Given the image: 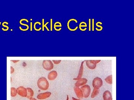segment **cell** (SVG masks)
Masks as SVG:
<instances>
[{
	"label": "cell",
	"mask_w": 134,
	"mask_h": 100,
	"mask_svg": "<svg viewBox=\"0 0 134 100\" xmlns=\"http://www.w3.org/2000/svg\"><path fill=\"white\" fill-rule=\"evenodd\" d=\"M37 85L38 88L41 90L46 91L49 86V82L46 78L42 77L40 78L37 81Z\"/></svg>",
	"instance_id": "obj_1"
},
{
	"label": "cell",
	"mask_w": 134,
	"mask_h": 100,
	"mask_svg": "<svg viewBox=\"0 0 134 100\" xmlns=\"http://www.w3.org/2000/svg\"><path fill=\"white\" fill-rule=\"evenodd\" d=\"M103 85V81L101 78L99 77H96L93 79L92 81V86L93 88L100 89Z\"/></svg>",
	"instance_id": "obj_2"
},
{
	"label": "cell",
	"mask_w": 134,
	"mask_h": 100,
	"mask_svg": "<svg viewBox=\"0 0 134 100\" xmlns=\"http://www.w3.org/2000/svg\"><path fill=\"white\" fill-rule=\"evenodd\" d=\"M80 89L83 92V97L88 98L91 93V89L90 86L88 85H85L82 86Z\"/></svg>",
	"instance_id": "obj_3"
},
{
	"label": "cell",
	"mask_w": 134,
	"mask_h": 100,
	"mask_svg": "<svg viewBox=\"0 0 134 100\" xmlns=\"http://www.w3.org/2000/svg\"><path fill=\"white\" fill-rule=\"evenodd\" d=\"M42 65L44 68L48 71H50L53 69V64L50 60H44Z\"/></svg>",
	"instance_id": "obj_4"
},
{
	"label": "cell",
	"mask_w": 134,
	"mask_h": 100,
	"mask_svg": "<svg viewBox=\"0 0 134 100\" xmlns=\"http://www.w3.org/2000/svg\"><path fill=\"white\" fill-rule=\"evenodd\" d=\"M17 91L19 95L23 97H26L27 96V88L23 87H20L17 88Z\"/></svg>",
	"instance_id": "obj_5"
},
{
	"label": "cell",
	"mask_w": 134,
	"mask_h": 100,
	"mask_svg": "<svg viewBox=\"0 0 134 100\" xmlns=\"http://www.w3.org/2000/svg\"><path fill=\"white\" fill-rule=\"evenodd\" d=\"M74 91L75 93L76 96L78 98L80 99L83 97V92L80 88L78 87L74 86Z\"/></svg>",
	"instance_id": "obj_6"
},
{
	"label": "cell",
	"mask_w": 134,
	"mask_h": 100,
	"mask_svg": "<svg viewBox=\"0 0 134 100\" xmlns=\"http://www.w3.org/2000/svg\"><path fill=\"white\" fill-rule=\"evenodd\" d=\"M51 93L50 92H46L40 93L37 96V98L40 100L45 99L49 98L51 95Z\"/></svg>",
	"instance_id": "obj_7"
},
{
	"label": "cell",
	"mask_w": 134,
	"mask_h": 100,
	"mask_svg": "<svg viewBox=\"0 0 134 100\" xmlns=\"http://www.w3.org/2000/svg\"><path fill=\"white\" fill-rule=\"evenodd\" d=\"M87 82L88 80L87 79L84 78H82L80 79L77 80V82H76L74 84V85L76 87H79L80 86H82L86 85Z\"/></svg>",
	"instance_id": "obj_8"
},
{
	"label": "cell",
	"mask_w": 134,
	"mask_h": 100,
	"mask_svg": "<svg viewBox=\"0 0 134 100\" xmlns=\"http://www.w3.org/2000/svg\"><path fill=\"white\" fill-rule=\"evenodd\" d=\"M85 61H83L82 62L81 64L80 65V68L79 70V74H78V76L75 78H74L73 79L74 80H78L82 78V77L83 76V63L85 62Z\"/></svg>",
	"instance_id": "obj_9"
},
{
	"label": "cell",
	"mask_w": 134,
	"mask_h": 100,
	"mask_svg": "<svg viewBox=\"0 0 134 100\" xmlns=\"http://www.w3.org/2000/svg\"><path fill=\"white\" fill-rule=\"evenodd\" d=\"M57 73L55 70H53L49 72L48 75V78L49 80H53L56 79L57 76Z\"/></svg>",
	"instance_id": "obj_10"
},
{
	"label": "cell",
	"mask_w": 134,
	"mask_h": 100,
	"mask_svg": "<svg viewBox=\"0 0 134 100\" xmlns=\"http://www.w3.org/2000/svg\"><path fill=\"white\" fill-rule=\"evenodd\" d=\"M104 100H112V95L110 91H106L103 94Z\"/></svg>",
	"instance_id": "obj_11"
},
{
	"label": "cell",
	"mask_w": 134,
	"mask_h": 100,
	"mask_svg": "<svg viewBox=\"0 0 134 100\" xmlns=\"http://www.w3.org/2000/svg\"><path fill=\"white\" fill-rule=\"evenodd\" d=\"M27 96L26 97L30 99L32 98L34 96V92L33 90L30 87H27Z\"/></svg>",
	"instance_id": "obj_12"
},
{
	"label": "cell",
	"mask_w": 134,
	"mask_h": 100,
	"mask_svg": "<svg viewBox=\"0 0 134 100\" xmlns=\"http://www.w3.org/2000/svg\"><path fill=\"white\" fill-rule=\"evenodd\" d=\"M86 61V65L88 68L90 69H92V70H93L96 68L97 64L91 63L89 62V60H87V61Z\"/></svg>",
	"instance_id": "obj_13"
},
{
	"label": "cell",
	"mask_w": 134,
	"mask_h": 100,
	"mask_svg": "<svg viewBox=\"0 0 134 100\" xmlns=\"http://www.w3.org/2000/svg\"><path fill=\"white\" fill-rule=\"evenodd\" d=\"M100 89H97L94 88L93 91L92 92V93L91 95V98H95L96 96L98 95L100 93Z\"/></svg>",
	"instance_id": "obj_14"
},
{
	"label": "cell",
	"mask_w": 134,
	"mask_h": 100,
	"mask_svg": "<svg viewBox=\"0 0 134 100\" xmlns=\"http://www.w3.org/2000/svg\"><path fill=\"white\" fill-rule=\"evenodd\" d=\"M106 82L110 85H112V75L108 76L105 79Z\"/></svg>",
	"instance_id": "obj_15"
},
{
	"label": "cell",
	"mask_w": 134,
	"mask_h": 100,
	"mask_svg": "<svg viewBox=\"0 0 134 100\" xmlns=\"http://www.w3.org/2000/svg\"><path fill=\"white\" fill-rule=\"evenodd\" d=\"M17 89L15 87H12L11 88V96L12 97H14L17 96Z\"/></svg>",
	"instance_id": "obj_16"
},
{
	"label": "cell",
	"mask_w": 134,
	"mask_h": 100,
	"mask_svg": "<svg viewBox=\"0 0 134 100\" xmlns=\"http://www.w3.org/2000/svg\"><path fill=\"white\" fill-rule=\"evenodd\" d=\"M87 25L86 22H85L84 25H82V22H80V23L79 25V28L80 30L82 31H85L86 30H87V28H85L84 29H83L82 28V27H87Z\"/></svg>",
	"instance_id": "obj_17"
},
{
	"label": "cell",
	"mask_w": 134,
	"mask_h": 100,
	"mask_svg": "<svg viewBox=\"0 0 134 100\" xmlns=\"http://www.w3.org/2000/svg\"><path fill=\"white\" fill-rule=\"evenodd\" d=\"M37 24H39V25H41V23L40 22H35L34 25V30H36V31H40V30L42 29V27H40L39 29H37L36 28V25Z\"/></svg>",
	"instance_id": "obj_18"
},
{
	"label": "cell",
	"mask_w": 134,
	"mask_h": 100,
	"mask_svg": "<svg viewBox=\"0 0 134 100\" xmlns=\"http://www.w3.org/2000/svg\"><path fill=\"white\" fill-rule=\"evenodd\" d=\"M70 22L69 20L68 21V23H67V26H68V29L69 30H70V31H74L78 29V27L76 26L75 27V28L74 29H72L70 28V27H69V23Z\"/></svg>",
	"instance_id": "obj_19"
},
{
	"label": "cell",
	"mask_w": 134,
	"mask_h": 100,
	"mask_svg": "<svg viewBox=\"0 0 134 100\" xmlns=\"http://www.w3.org/2000/svg\"><path fill=\"white\" fill-rule=\"evenodd\" d=\"M98 24H101V25H102V22H97L96 23V25L98 27H100V30L99 31H101L102 30V29H103V27H102V26H101V25H98Z\"/></svg>",
	"instance_id": "obj_20"
},
{
	"label": "cell",
	"mask_w": 134,
	"mask_h": 100,
	"mask_svg": "<svg viewBox=\"0 0 134 100\" xmlns=\"http://www.w3.org/2000/svg\"><path fill=\"white\" fill-rule=\"evenodd\" d=\"M89 62L91 63L97 64L101 62V60H89Z\"/></svg>",
	"instance_id": "obj_21"
},
{
	"label": "cell",
	"mask_w": 134,
	"mask_h": 100,
	"mask_svg": "<svg viewBox=\"0 0 134 100\" xmlns=\"http://www.w3.org/2000/svg\"><path fill=\"white\" fill-rule=\"evenodd\" d=\"M5 23H6L7 25H8V23L6 22H3L2 23V26H3L4 27H6V31H7V30H8V29H9V27L8 26L5 25H4Z\"/></svg>",
	"instance_id": "obj_22"
},
{
	"label": "cell",
	"mask_w": 134,
	"mask_h": 100,
	"mask_svg": "<svg viewBox=\"0 0 134 100\" xmlns=\"http://www.w3.org/2000/svg\"><path fill=\"white\" fill-rule=\"evenodd\" d=\"M54 63L56 65L59 64L61 62V60H53Z\"/></svg>",
	"instance_id": "obj_23"
},
{
	"label": "cell",
	"mask_w": 134,
	"mask_h": 100,
	"mask_svg": "<svg viewBox=\"0 0 134 100\" xmlns=\"http://www.w3.org/2000/svg\"><path fill=\"white\" fill-rule=\"evenodd\" d=\"M92 30H94V19H92Z\"/></svg>",
	"instance_id": "obj_24"
},
{
	"label": "cell",
	"mask_w": 134,
	"mask_h": 100,
	"mask_svg": "<svg viewBox=\"0 0 134 100\" xmlns=\"http://www.w3.org/2000/svg\"><path fill=\"white\" fill-rule=\"evenodd\" d=\"M50 30L52 31L53 30V19H50Z\"/></svg>",
	"instance_id": "obj_25"
},
{
	"label": "cell",
	"mask_w": 134,
	"mask_h": 100,
	"mask_svg": "<svg viewBox=\"0 0 134 100\" xmlns=\"http://www.w3.org/2000/svg\"><path fill=\"white\" fill-rule=\"evenodd\" d=\"M19 23H20V24H21V25H23V26H27V29L28 30L29 28V26L28 25H27V24H23V23H22V22L21 21H19Z\"/></svg>",
	"instance_id": "obj_26"
},
{
	"label": "cell",
	"mask_w": 134,
	"mask_h": 100,
	"mask_svg": "<svg viewBox=\"0 0 134 100\" xmlns=\"http://www.w3.org/2000/svg\"><path fill=\"white\" fill-rule=\"evenodd\" d=\"M89 31H91V19H89Z\"/></svg>",
	"instance_id": "obj_27"
},
{
	"label": "cell",
	"mask_w": 134,
	"mask_h": 100,
	"mask_svg": "<svg viewBox=\"0 0 134 100\" xmlns=\"http://www.w3.org/2000/svg\"><path fill=\"white\" fill-rule=\"evenodd\" d=\"M44 19H42V31H44Z\"/></svg>",
	"instance_id": "obj_28"
},
{
	"label": "cell",
	"mask_w": 134,
	"mask_h": 100,
	"mask_svg": "<svg viewBox=\"0 0 134 100\" xmlns=\"http://www.w3.org/2000/svg\"><path fill=\"white\" fill-rule=\"evenodd\" d=\"M14 71H15L14 69L12 66L10 67V73L11 74H13Z\"/></svg>",
	"instance_id": "obj_29"
},
{
	"label": "cell",
	"mask_w": 134,
	"mask_h": 100,
	"mask_svg": "<svg viewBox=\"0 0 134 100\" xmlns=\"http://www.w3.org/2000/svg\"><path fill=\"white\" fill-rule=\"evenodd\" d=\"M62 26V25H57V24L55 23L54 25V27H61Z\"/></svg>",
	"instance_id": "obj_30"
},
{
	"label": "cell",
	"mask_w": 134,
	"mask_h": 100,
	"mask_svg": "<svg viewBox=\"0 0 134 100\" xmlns=\"http://www.w3.org/2000/svg\"><path fill=\"white\" fill-rule=\"evenodd\" d=\"M49 23V22H47V23H46V24H45V25H44V27H46V29L48 31H50V30L49 29V28H48L47 27V24Z\"/></svg>",
	"instance_id": "obj_31"
},
{
	"label": "cell",
	"mask_w": 134,
	"mask_h": 100,
	"mask_svg": "<svg viewBox=\"0 0 134 100\" xmlns=\"http://www.w3.org/2000/svg\"><path fill=\"white\" fill-rule=\"evenodd\" d=\"M19 29L21 30H22V31H27V30H28V29H22V27H19Z\"/></svg>",
	"instance_id": "obj_32"
},
{
	"label": "cell",
	"mask_w": 134,
	"mask_h": 100,
	"mask_svg": "<svg viewBox=\"0 0 134 100\" xmlns=\"http://www.w3.org/2000/svg\"><path fill=\"white\" fill-rule=\"evenodd\" d=\"M25 21L27 22H29V21H28V19H21V20H20V21L21 22H22V21Z\"/></svg>",
	"instance_id": "obj_33"
},
{
	"label": "cell",
	"mask_w": 134,
	"mask_h": 100,
	"mask_svg": "<svg viewBox=\"0 0 134 100\" xmlns=\"http://www.w3.org/2000/svg\"><path fill=\"white\" fill-rule=\"evenodd\" d=\"M54 29H55V30H56V31H60L61 29V28H60V29H57V28L55 27H54Z\"/></svg>",
	"instance_id": "obj_34"
},
{
	"label": "cell",
	"mask_w": 134,
	"mask_h": 100,
	"mask_svg": "<svg viewBox=\"0 0 134 100\" xmlns=\"http://www.w3.org/2000/svg\"><path fill=\"white\" fill-rule=\"evenodd\" d=\"M12 61L14 63H16L18 62H19V60H12V61Z\"/></svg>",
	"instance_id": "obj_35"
},
{
	"label": "cell",
	"mask_w": 134,
	"mask_h": 100,
	"mask_svg": "<svg viewBox=\"0 0 134 100\" xmlns=\"http://www.w3.org/2000/svg\"><path fill=\"white\" fill-rule=\"evenodd\" d=\"M30 23V30L32 31V23L31 22Z\"/></svg>",
	"instance_id": "obj_36"
},
{
	"label": "cell",
	"mask_w": 134,
	"mask_h": 100,
	"mask_svg": "<svg viewBox=\"0 0 134 100\" xmlns=\"http://www.w3.org/2000/svg\"><path fill=\"white\" fill-rule=\"evenodd\" d=\"M30 100H37L35 98H32L30 99Z\"/></svg>",
	"instance_id": "obj_37"
},
{
	"label": "cell",
	"mask_w": 134,
	"mask_h": 100,
	"mask_svg": "<svg viewBox=\"0 0 134 100\" xmlns=\"http://www.w3.org/2000/svg\"><path fill=\"white\" fill-rule=\"evenodd\" d=\"M72 99H73V100H80V99H77L76 98H74V97H72Z\"/></svg>",
	"instance_id": "obj_38"
},
{
	"label": "cell",
	"mask_w": 134,
	"mask_h": 100,
	"mask_svg": "<svg viewBox=\"0 0 134 100\" xmlns=\"http://www.w3.org/2000/svg\"><path fill=\"white\" fill-rule=\"evenodd\" d=\"M69 96L68 95H67V99L66 100H69Z\"/></svg>",
	"instance_id": "obj_39"
},
{
	"label": "cell",
	"mask_w": 134,
	"mask_h": 100,
	"mask_svg": "<svg viewBox=\"0 0 134 100\" xmlns=\"http://www.w3.org/2000/svg\"><path fill=\"white\" fill-rule=\"evenodd\" d=\"M1 22H0V25H1Z\"/></svg>",
	"instance_id": "obj_40"
}]
</instances>
